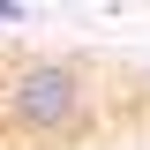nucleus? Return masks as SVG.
Returning <instances> with one entry per match:
<instances>
[{
	"mask_svg": "<svg viewBox=\"0 0 150 150\" xmlns=\"http://www.w3.org/2000/svg\"><path fill=\"white\" fill-rule=\"evenodd\" d=\"M23 15H30L23 0H0V23H23Z\"/></svg>",
	"mask_w": 150,
	"mask_h": 150,
	"instance_id": "nucleus-2",
	"label": "nucleus"
},
{
	"mask_svg": "<svg viewBox=\"0 0 150 150\" xmlns=\"http://www.w3.org/2000/svg\"><path fill=\"white\" fill-rule=\"evenodd\" d=\"M0 128L23 143H60L90 128V83L68 60H15L0 68Z\"/></svg>",
	"mask_w": 150,
	"mask_h": 150,
	"instance_id": "nucleus-1",
	"label": "nucleus"
}]
</instances>
